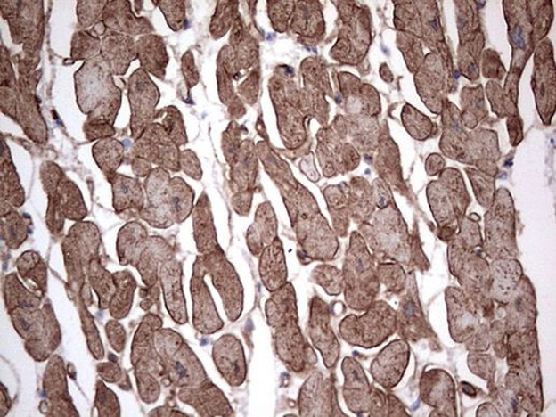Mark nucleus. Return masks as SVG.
<instances>
[{
  "instance_id": "nucleus-1",
  "label": "nucleus",
  "mask_w": 556,
  "mask_h": 417,
  "mask_svg": "<svg viewBox=\"0 0 556 417\" xmlns=\"http://www.w3.org/2000/svg\"><path fill=\"white\" fill-rule=\"evenodd\" d=\"M78 104L88 116L85 133L93 142L111 137L113 124L121 104V91L113 81L111 71L101 55L88 60L76 76Z\"/></svg>"
},
{
  "instance_id": "nucleus-2",
  "label": "nucleus",
  "mask_w": 556,
  "mask_h": 417,
  "mask_svg": "<svg viewBox=\"0 0 556 417\" xmlns=\"http://www.w3.org/2000/svg\"><path fill=\"white\" fill-rule=\"evenodd\" d=\"M155 342L166 363L165 372H168L166 373H168L171 382L178 387L194 388L205 383L207 377L201 364L178 333L158 331Z\"/></svg>"
},
{
  "instance_id": "nucleus-3",
  "label": "nucleus",
  "mask_w": 556,
  "mask_h": 417,
  "mask_svg": "<svg viewBox=\"0 0 556 417\" xmlns=\"http://www.w3.org/2000/svg\"><path fill=\"white\" fill-rule=\"evenodd\" d=\"M15 44H23L26 56L39 57L44 38V2H2Z\"/></svg>"
},
{
  "instance_id": "nucleus-4",
  "label": "nucleus",
  "mask_w": 556,
  "mask_h": 417,
  "mask_svg": "<svg viewBox=\"0 0 556 417\" xmlns=\"http://www.w3.org/2000/svg\"><path fill=\"white\" fill-rule=\"evenodd\" d=\"M205 267L212 276V282L219 291L226 315L231 321H236L241 315L243 290L235 269L227 262L222 251L202 257Z\"/></svg>"
},
{
  "instance_id": "nucleus-5",
  "label": "nucleus",
  "mask_w": 556,
  "mask_h": 417,
  "mask_svg": "<svg viewBox=\"0 0 556 417\" xmlns=\"http://www.w3.org/2000/svg\"><path fill=\"white\" fill-rule=\"evenodd\" d=\"M128 98L132 110V138L137 140L151 125L155 104L159 99L157 86L143 70L135 71L129 78Z\"/></svg>"
},
{
  "instance_id": "nucleus-6",
  "label": "nucleus",
  "mask_w": 556,
  "mask_h": 417,
  "mask_svg": "<svg viewBox=\"0 0 556 417\" xmlns=\"http://www.w3.org/2000/svg\"><path fill=\"white\" fill-rule=\"evenodd\" d=\"M204 259L197 258L194 265L193 279L191 282L192 299L194 301V325L202 333H215L223 327V322L217 315L212 297L205 283Z\"/></svg>"
},
{
  "instance_id": "nucleus-7",
  "label": "nucleus",
  "mask_w": 556,
  "mask_h": 417,
  "mask_svg": "<svg viewBox=\"0 0 556 417\" xmlns=\"http://www.w3.org/2000/svg\"><path fill=\"white\" fill-rule=\"evenodd\" d=\"M213 358L217 369L233 387H238L246 379V359L241 343L233 336H225L217 341Z\"/></svg>"
},
{
  "instance_id": "nucleus-8",
  "label": "nucleus",
  "mask_w": 556,
  "mask_h": 417,
  "mask_svg": "<svg viewBox=\"0 0 556 417\" xmlns=\"http://www.w3.org/2000/svg\"><path fill=\"white\" fill-rule=\"evenodd\" d=\"M166 174L162 170L155 169L145 182L147 187L149 205L140 211L139 216L154 227H168L171 208L169 196L166 186Z\"/></svg>"
},
{
  "instance_id": "nucleus-9",
  "label": "nucleus",
  "mask_w": 556,
  "mask_h": 417,
  "mask_svg": "<svg viewBox=\"0 0 556 417\" xmlns=\"http://www.w3.org/2000/svg\"><path fill=\"white\" fill-rule=\"evenodd\" d=\"M101 56L112 75H126L131 62L137 59V45L129 36L110 31L103 37Z\"/></svg>"
},
{
  "instance_id": "nucleus-10",
  "label": "nucleus",
  "mask_w": 556,
  "mask_h": 417,
  "mask_svg": "<svg viewBox=\"0 0 556 417\" xmlns=\"http://www.w3.org/2000/svg\"><path fill=\"white\" fill-rule=\"evenodd\" d=\"M182 269L179 262L175 259L168 260L160 268V281H162L166 307L174 321L179 324L188 322L185 298L182 290Z\"/></svg>"
},
{
  "instance_id": "nucleus-11",
  "label": "nucleus",
  "mask_w": 556,
  "mask_h": 417,
  "mask_svg": "<svg viewBox=\"0 0 556 417\" xmlns=\"http://www.w3.org/2000/svg\"><path fill=\"white\" fill-rule=\"evenodd\" d=\"M129 2H108L102 15L103 24L107 29L129 37L152 30L147 20L135 17Z\"/></svg>"
},
{
  "instance_id": "nucleus-12",
  "label": "nucleus",
  "mask_w": 556,
  "mask_h": 417,
  "mask_svg": "<svg viewBox=\"0 0 556 417\" xmlns=\"http://www.w3.org/2000/svg\"><path fill=\"white\" fill-rule=\"evenodd\" d=\"M180 399L190 404L201 416H231L233 411L219 388L207 383L201 388H185L180 392Z\"/></svg>"
},
{
  "instance_id": "nucleus-13",
  "label": "nucleus",
  "mask_w": 556,
  "mask_h": 417,
  "mask_svg": "<svg viewBox=\"0 0 556 417\" xmlns=\"http://www.w3.org/2000/svg\"><path fill=\"white\" fill-rule=\"evenodd\" d=\"M275 340H277L279 356L294 372H300L305 367L306 346L298 326V321L277 328Z\"/></svg>"
},
{
  "instance_id": "nucleus-14",
  "label": "nucleus",
  "mask_w": 556,
  "mask_h": 417,
  "mask_svg": "<svg viewBox=\"0 0 556 417\" xmlns=\"http://www.w3.org/2000/svg\"><path fill=\"white\" fill-rule=\"evenodd\" d=\"M63 176V172L53 163H45L41 167V178H43L45 189L49 195L46 222H48L50 231L55 234L61 232L65 223V216L61 211V198L59 191H57Z\"/></svg>"
},
{
  "instance_id": "nucleus-15",
  "label": "nucleus",
  "mask_w": 556,
  "mask_h": 417,
  "mask_svg": "<svg viewBox=\"0 0 556 417\" xmlns=\"http://www.w3.org/2000/svg\"><path fill=\"white\" fill-rule=\"evenodd\" d=\"M259 274L265 286L270 291L278 290L287 284V264L282 244L278 240L263 252L259 262Z\"/></svg>"
},
{
  "instance_id": "nucleus-16",
  "label": "nucleus",
  "mask_w": 556,
  "mask_h": 417,
  "mask_svg": "<svg viewBox=\"0 0 556 417\" xmlns=\"http://www.w3.org/2000/svg\"><path fill=\"white\" fill-rule=\"evenodd\" d=\"M112 184L113 205L118 213L139 212L143 208V187L137 180L122 175L113 174L108 176Z\"/></svg>"
},
{
  "instance_id": "nucleus-17",
  "label": "nucleus",
  "mask_w": 556,
  "mask_h": 417,
  "mask_svg": "<svg viewBox=\"0 0 556 417\" xmlns=\"http://www.w3.org/2000/svg\"><path fill=\"white\" fill-rule=\"evenodd\" d=\"M147 243V232L142 224L132 222L119 233L118 252L119 263L137 266Z\"/></svg>"
},
{
  "instance_id": "nucleus-18",
  "label": "nucleus",
  "mask_w": 556,
  "mask_h": 417,
  "mask_svg": "<svg viewBox=\"0 0 556 417\" xmlns=\"http://www.w3.org/2000/svg\"><path fill=\"white\" fill-rule=\"evenodd\" d=\"M277 294L267 302V317L269 325L279 328L298 321V307L292 285L287 283L283 288L275 290Z\"/></svg>"
},
{
  "instance_id": "nucleus-19",
  "label": "nucleus",
  "mask_w": 556,
  "mask_h": 417,
  "mask_svg": "<svg viewBox=\"0 0 556 417\" xmlns=\"http://www.w3.org/2000/svg\"><path fill=\"white\" fill-rule=\"evenodd\" d=\"M136 45L143 70L154 76L163 77L168 57L162 41L157 36H143L138 39Z\"/></svg>"
},
{
  "instance_id": "nucleus-20",
  "label": "nucleus",
  "mask_w": 556,
  "mask_h": 417,
  "mask_svg": "<svg viewBox=\"0 0 556 417\" xmlns=\"http://www.w3.org/2000/svg\"><path fill=\"white\" fill-rule=\"evenodd\" d=\"M2 208L7 205L20 207L24 202V192L19 176L15 172L10 151L3 142L2 149Z\"/></svg>"
},
{
  "instance_id": "nucleus-21",
  "label": "nucleus",
  "mask_w": 556,
  "mask_h": 417,
  "mask_svg": "<svg viewBox=\"0 0 556 417\" xmlns=\"http://www.w3.org/2000/svg\"><path fill=\"white\" fill-rule=\"evenodd\" d=\"M114 275L117 290L110 302V312L116 319L126 317L131 310L134 300V291L136 289V281L128 271H121Z\"/></svg>"
},
{
  "instance_id": "nucleus-22",
  "label": "nucleus",
  "mask_w": 556,
  "mask_h": 417,
  "mask_svg": "<svg viewBox=\"0 0 556 417\" xmlns=\"http://www.w3.org/2000/svg\"><path fill=\"white\" fill-rule=\"evenodd\" d=\"M20 95L15 82L12 62L6 49L2 54V110L7 116L18 119Z\"/></svg>"
},
{
  "instance_id": "nucleus-23",
  "label": "nucleus",
  "mask_w": 556,
  "mask_h": 417,
  "mask_svg": "<svg viewBox=\"0 0 556 417\" xmlns=\"http://www.w3.org/2000/svg\"><path fill=\"white\" fill-rule=\"evenodd\" d=\"M93 155L97 165L109 176L116 174V170L122 164L124 147L116 139H101L93 148Z\"/></svg>"
},
{
  "instance_id": "nucleus-24",
  "label": "nucleus",
  "mask_w": 556,
  "mask_h": 417,
  "mask_svg": "<svg viewBox=\"0 0 556 417\" xmlns=\"http://www.w3.org/2000/svg\"><path fill=\"white\" fill-rule=\"evenodd\" d=\"M57 191H59L61 211H63L65 217L79 221L87 215L81 192L74 182L63 176Z\"/></svg>"
},
{
  "instance_id": "nucleus-25",
  "label": "nucleus",
  "mask_w": 556,
  "mask_h": 417,
  "mask_svg": "<svg viewBox=\"0 0 556 417\" xmlns=\"http://www.w3.org/2000/svg\"><path fill=\"white\" fill-rule=\"evenodd\" d=\"M209 217V211L205 210L201 200L197 206L195 216V234L197 240V247L200 253L208 255L213 252L220 251L217 246L215 229H213Z\"/></svg>"
},
{
  "instance_id": "nucleus-26",
  "label": "nucleus",
  "mask_w": 556,
  "mask_h": 417,
  "mask_svg": "<svg viewBox=\"0 0 556 417\" xmlns=\"http://www.w3.org/2000/svg\"><path fill=\"white\" fill-rule=\"evenodd\" d=\"M88 269H90L88 274L91 276L90 280L93 288H94L97 295L100 296V306L102 309H107L110 306L113 295L117 290L114 275H111L105 268H102L95 258L91 260L90 268Z\"/></svg>"
},
{
  "instance_id": "nucleus-27",
  "label": "nucleus",
  "mask_w": 556,
  "mask_h": 417,
  "mask_svg": "<svg viewBox=\"0 0 556 417\" xmlns=\"http://www.w3.org/2000/svg\"><path fill=\"white\" fill-rule=\"evenodd\" d=\"M61 364L63 363L60 357L52 359L48 370H45V390L52 403H54L56 399V404L61 403L67 405L64 400L65 394H67L65 372ZM70 408L74 409L71 405Z\"/></svg>"
},
{
  "instance_id": "nucleus-28",
  "label": "nucleus",
  "mask_w": 556,
  "mask_h": 417,
  "mask_svg": "<svg viewBox=\"0 0 556 417\" xmlns=\"http://www.w3.org/2000/svg\"><path fill=\"white\" fill-rule=\"evenodd\" d=\"M3 240L12 249H18L28 238L29 223L17 212H9L2 216Z\"/></svg>"
},
{
  "instance_id": "nucleus-29",
  "label": "nucleus",
  "mask_w": 556,
  "mask_h": 417,
  "mask_svg": "<svg viewBox=\"0 0 556 417\" xmlns=\"http://www.w3.org/2000/svg\"><path fill=\"white\" fill-rule=\"evenodd\" d=\"M6 302L10 310L13 311L19 309V307H24V309H37L40 304V298L37 296L29 293L23 288L22 284H20L19 280L15 274H10L6 281Z\"/></svg>"
},
{
  "instance_id": "nucleus-30",
  "label": "nucleus",
  "mask_w": 556,
  "mask_h": 417,
  "mask_svg": "<svg viewBox=\"0 0 556 417\" xmlns=\"http://www.w3.org/2000/svg\"><path fill=\"white\" fill-rule=\"evenodd\" d=\"M101 48L100 38H97L91 31L90 33L86 30L78 31L71 41L72 62L94 59Z\"/></svg>"
},
{
  "instance_id": "nucleus-31",
  "label": "nucleus",
  "mask_w": 556,
  "mask_h": 417,
  "mask_svg": "<svg viewBox=\"0 0 556 417\" xmlns=\"http://www.w3.org/2000/svg\"><path fill=\"white\" fill-rule=\"evenodd\" d=\"M18 267L24 279L29 278L39 285V289L45 288L46 269L38 254L26 252L19 258Z\"/></svg>"
},
{
  "instance_id": "nucleus-32",
  "label": "nucleus",
  "mask_w": 556,
  "mask_h": 417,
  "mask_svg": "<svg viewBox=\"0 0 556 417\" xmlns=\"http://www.w3.org/2000/svg\"><path fill=\"white\" fill-rule=\"evenodd\" d=\"M108 2H78V19L82 29L91 28L100 19Z\"/></svg>"
},
{
  "instance_id": "nucleus-33",
  "label": "nucleus",
  "mask_w": 556,
  "mask_h": 417,
  "mask_svg": "<svg viewBox=\"0 0 556 417\" xmlns=\"http://www.w3.org/2000/svg\"><path fill=\"white\" fill-rule=\"evenodd\" d=\"M96 405L100 416H119L117 396L102 383L97 389Z\"/></svg>"
},
{
  "instance_id": "nucleus-34",
  "label": "nucleus",
  "mask_w": 556,
  "mask_h": 417,
  "mask_svg": "<svg viewBox=\"0 0 556 417\" xmlns=\"http://www.w3.org/2000/svg\"><path fill=\"white\" fill-rule=\"evenodd\" d=\"M108 332L109 341H110L112 348L117 352H122L126 348L127 333L123 330L121 324H119L117 321H111L108 323L106 327Z\"/></svg>"
},
{
  "instance_id": "nucleus-35",
  "label": "nucleus",
  "mask_w": 556,
  "mask_h": 417,
  "mask_svg": "<svg viewBox=\"0 0 556 417\" xmlns=\"http://www.w3.org/2000/svg\"><path fill=\"white\" fill-rule=\"evenodd\" d=\"M100 372L102 377L105 379L107 382H117L119 377H121V370H119L118 364H111L110 363L102 364Z\"/></svg>"
}]
</instances>
